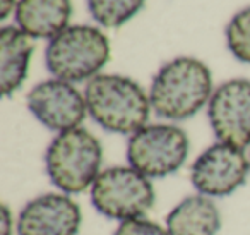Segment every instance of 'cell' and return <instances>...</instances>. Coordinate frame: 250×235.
I'll return each instance as SVG.
<instances>
[{
  "label": "cell",
  "mask_w": 250,
  "mask_h": 235,
  "mask_svg": "<svg viewBox=\"0 0 250 235\" xmlns=\"http://www.w3.org/2000/svg\"><path fill=\"white\" fill-rule=\"evenodd\" d=\"M87 114L100 127L130 134L146 127L151 100L139 83L120 74H98L84 90Z\"/></svg>",
  "instance_id": "obj_1"
},
{
  "label": "cell",
  "mask_w": 250,
  "mask_h": 235,
  "mask_svg": "<svg viewBox=\"0 0 250 235\" xmlns=\"http://www.w3.org/2000/svg\"><path fill=\"white\" fill-rule=\"evenodd\" d=\"M33 52L35 42L22 29L14 26L0 29V90L5 98L26 81Z\"/></svg>",
  "instance_id": "obj_12"
},
{
  "label": "cell",
  "mask_w": 250,
  "mask_h": 235,
  "mask_svg": "<svg viewBox=\"0 0 250 235\" xmlns=\"http://www.w3.org/2000/svg\"><path fill=\"white\" fill-rule=\"evenodd\" d=\"M113 235H170L167 227L147 218H134V220L120 221Z\"/></svg>",
  "instance_id": "obj_16"
},
{
  "label": "cell",
  "mask_w": 250,
  "mask_h": 235,
  "mask_svg": "<svg viewBox=\"0 0 250 235\" xmlns=\"http://www.w3.org/2000/svg\"><path fill=\"white\" fill-rule=\"evenodd\" d=\"M208 118L219 142L240 149L250 146V81L229 79L214 90Z\"/></svg>",
  "instance_id": "obj_8"
},
{
  "label": "cell",
  "mask_w": 250,
  "mask_h": 235,
  "mask_svg": "<svg viewBox=\"0 0 250 235\" xmlns=\"http://www.w3.org/2000/svg\"><path fill=\"white\" fill-rule=\"evenodd\" d=\"M110 42L101 29L76 24L50 40L45 52L46 69L57 79L81 83L93 79L108 64Z\"/></svg>",
  "instance_id": "obj_4"
},
{
  "label": "cell",
  "mask_w": 250,
  "mask_h": 235,
  "mask_svg": "<svg viewBox=\"0 0 250 235\" xmlns=\"http://www.w3.org/2000/svg\"><path fill=\"white\" fill-rule=\"evenodd\" d=\"M70 16V0H19L16 5V23L33 40H53L69 28Z\"/></svg>",
  "instance_id": "obj_11"
},
{
  "label": "cell",
  "mask_w": 250,
  "mask_h": 235,
  "mask_svg": "<svg viewBox=\"0 0 250 235\" xmlns=\"http://www.w3.org/2000/svg\"><path fill=\"white\" fill-rule=\"evenodd\" d=\"M226 45L231 55L243 64H250V7L242 9L226 26Z\"/></svg>",
  "instance_id": "obj_15"
},
{
  "label": "cell",
  "mask_w": 250,
  "mask_h": 235,
  "mask_svg": "<svg viewBox=\"0 0 250 235\" xmlns=\"http://www.w3.org/2000/svg\"><path fill=\"white\" fill-rule=\"evenodd\" d=\"M250 158L243 149L226 142H216L195 158L190 168V182L197 194L226 197L247 182Z\"/></svg>",
  "instance_id": "obj_7"
},
{
  "label": "cell",
  "mask_w": 250,
  "mask_h": 235,
  "mask_svg": "<svg viewBox=\"0 0 250 235\" xmlns=\"http://www.w3.org/2000/svg\"><path fill=\"white\" fill-rule=\"evenodd\" d=\"M81 206L63 192H46L28 201L16 221L18 235H77Z\"/></svg>",
  "instance_id": "obj_10"
},
{
  "label": "cell",
  "mask_w": 250,
  "mask_h": 235,
  "mask_svg": "<svg viewBox=\"0 0 250 235\" xmlns=\"http://www.w3.org/2000/svg\"><path fill=\"white\" fill-rule=\"evenodd\" d=\"M170 235H218L221 213L208 196H187L168 213L165 221Z\"/></svg>",
  "instance_id": "obj_13"
},
{
  "label": "cell",
  "mask_w": 250,
  "mask_h": 235,
  "mask_svg": "<svg viewBox=\"0 0 250 235\" xmlns=\"http://www.w3.org/2000/svg\"><path fill=\"white\" fill-rule=\"evenodd\" d=\"M28 110L50 131L65 132L77 129L87 115L84 94L62 79H48L36 84L26 98Z\"/></svg>",
  "instance_id": "obj_9"
},
{
  "label": "cell",
  "mask_w": 250,
  "mask_h": 235,
  "mask_svg": "<svg viewBox=\"0 0 250 235\" xmlns=\"http://www.w3.org/2000/svg\"><path fill=\"white\" fill-rule=\"evenodd\" d=\"M146 0H87L93 19L103 28H120L143 9Z\"/></svg>",
  "instance_id": "obj_14"
},
{
  "label": "cell",
  "mask_w": 250,
  "mask_h": 235,
  "mask_svg": "<svg viewBox=\"0 0 250 235\" xmlns=\"http://www.w3.org/2000/svg\"><path fill=\"white\" fill-rule=\"evenodd\" d=\"M0 221H2V235H12L14 218H12L11 210L5 203H2V206H0Z\"/></svg>",
  "instance_id": "obj_17"
},
{
  "label": "cell",
  "mask_w": 250,
  "mask_h": 235,
  "mask_svg": "<svg viewBox=\"0 0 250 235\" xmlns=\"http://www.w3.org/2000/svg\"><path fill=\"white\" fill-rule=\"evenodd\" d=\"M14 5H18L16 4V0H0V9H2V11H0V19H2V21L7 19V16L11 14Z\"/></svg>",
  "instance_id": "obj_18"
},
{
  "label": "cell",
  "mask_w": 250,
  "mask_h": 235,
  "mask_svg": "<svg viewBox=\"0 0 250 235\" xmlns=\"http://www.w3.org/2000/svg\"><path fill=\"white\" fill-rule=\"evenodd\" d=\"M103 148L96 136L77 127L60 132L45 153V168L52 184L63 194L91 189L101 173Z\"/></svg>",
  "instance_id": "obj_3"
},
{
  "label": "cell",
  "mask_w": 250,
  "mask_h": 235,
  "mask_svg": "<svg viewBox=\"0 0 250 235\" xmlns=\"http://www.w3.org/2000/svg\"><path fill=\"white\" fill-rule=\"evenodd\" d=\"M212 74L202 60L177 57L156 72L151 84V108L170 120L190 118L212 96Z\"/></svg>",
  "instance_id": "obj_2"
},
{
  "label": "cell",
  "mask_w": 250,
  "mask_h": 235,
  "mask_svg": "<svg viewBox=\"0 0 250 235\" xmlns=\"http://www.w3.org/2000/svg\"><path fill=\"white\" fill-rule=\"evenodd\" d=\"M156 190L146 175L132 166H110L91 187V204L103 216L117 221L144 218L154 206Z\"/></svg>",
  "instance_id": "obj_5"
},
{
  "label": "cell",
  "mask_w": 250,
  "mask_h": 235,
  "mask_svg": "<svg viewBox=\"0 0 250 235\" xmlns=\"http://www.w3.org/2000/svg\"><path fill=\"white\" fill-rule=\"evenodd\" d=\"M187 132L173 124H151L127 142V162L147 179H161L182 168L188 156Z\"/></svg>",
  "instance_id": "obj_6"
}]
</instances>
